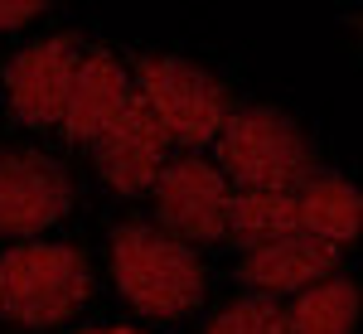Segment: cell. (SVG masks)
Wrapping results in <instances>:
<instances>
[{"label":"cell","instance_id":"obj_1","mask_svg":"<svg viewBox=\"0 0 363 334\" xmlns=\"http://www.w3.org/2000/svg\"><path fill=\"white\" fill-rule=\"evenodd\" d=\"M112 277L121 296L145 315H179L203 296V272L194 252L140 223L112 233Z\"/></svg>","mask_w":363,"mask_h":334},{"label":"cell","instance_id":"obj_2","mask_svg":"<svg viewBox=\"0 0 363 334\" xmlns=\"http://www.w3.org/2000/svg\"><path fill=\"white\" fill-rule=\"evenodd\" d=\"M92 272L73 247H15L0 257V315L20 325H58L87 301Z\"/></svg>","mask_w":363,"mask_h":334},{"label":"cell","instance_id":"obj_3","mask_svg":"<svg viewBox=\"0 0 363 334\" xmlns=\"http://www.w3.org/2000/svg\"><path fill=\"white\" fill-rule=\"evenodd\" d=\"M218 160L233 179L252 184L257 194H281L310 179V145L296 121L281 111H242L223 126Z\"/></svg>","mask_w":363,"mask_h":334},{"label":"cell","instance_id":"obj_4","mask_svg":"<svg viewBox=\"0 0 363 334\" xmlns=\"http://www.w3.org/2000/svg\"><path fill=\"white\" fill-rule=\"evenodd\" d=\"M140 87H145L150 111L160 116V126L174 140L203 145V140H213L223 131V87L194 63H184V58H145L140 63Z\"/></svg>","mask_w":363,"mask_h":334},{"label":"cell","instance_id":"obj_5","mask_svg":"<svg viewBox=\"0 0 363 334\" xmlns=\"http://www.w3.org/2000/svg\"><path fill=\"white\" fill-rule=\"evenodd\" d=\"M165 150H169V131L150 111V102L126 97L121 111L107 121V131L97 136V169L116 194H140V189H155Z\"/></svg>","mask_w":363,"mask_h":334},{"label":"cell","instance_id":"obj_6","mask_svg":"<svg viewBox=\"0 0 363 334\" xmlns=\"http://www.w3.org/2000/svg\"><path fill=\"white\" fill-rule=\"evenodd\" d=\"M68 174L44 155H0V233H39L68 213Z\"/></svg>","mask_w":363,"mask_h":334},{"label":"cell","instance_id":"obj_7","mask_svg":"<svg viewBox=\"0 0 363 334\" xmlns=\"http://www.w3.org/2000/svg\"><path fill=\"white\" fill-rule=\"evenodd\" d=\"M78 83V49L68 39H44L10 63V102L29 126H54L68 116Z\"/></svg>","mask_w":363,"mask_h":334},{"label":"cell","instance_id":"obj_8","mask_svg":"<svg viewBox=\"0 0 363 334\" xmlns=\"http://www.w3.org/2000/svg\"><path fill=\"white\" fill-rule=\"evenodd\" d=\"M155 199H160V223L179 238H223L228 233V189L218 169L203 160H179L155 179Z\"/></svg>","mask_w":363,"mask_h":334},{"label":"cell","instance_id":"obj_9","mask_svg":"<svg viewBox=\"0 0 363 334\" xmlns=\"http://www.w3.org/2000/svg\"><path fill=\"white\" fill-rule=\"evenodd\" d=\"M339 247L325 238H310V233H291L281 243H267L247 257V281L262 291H306L315 277L335 272Z\"/></svg>","mask_w":363,"mask_h":334},{"label":"cell","instance_id":"obj_10","mask_svg":"<svg viewBox=\"0 0 363 334\" xmlns=\"http://www.w3.org/2000/svg\"><path fill=\"white\" fill-rule=\"evenodd\" d=\"M126 97H131V92H126V73H121L107 54H87L83 63H78L73 102H68V116H63L68 136L73 140H97L107 131V121L121 111Z\"/></svg>","mask_w":363,"mask_h":334},{"label":"cell","instance_id":"obj_11","mask_svg":"<svg viewBox=\"0 0 363 334\" xmlns=\"http://www.w3.org/2000/svg\"><path fill=\"white\" fill-rule=\"evenodd\" d=\"M359 218H363V204L344 179L320 174V179L296 184V223H301V233L325 238V243H354Z\"/></svg>","mask_w":363,"mask_h":334},{"label":"cell","instance_id":"obj_12","mask_svg":"<svg viewBox=\"0 0 363 334\" xmlns=\"http://www.w3.org/2000/svg\"><path fill=\"white\" fill-rule=\"evenodd\" d=\"M228 228L252 252L301 233V223H296V189H281V194H257L252 189L242 199H228Z\"/></svg>","mask_w":363,"mask_h":334},{"label":"cell","instance_id":"obj_13","mask_svg":"<svg viewBox=\"0 0 363 334\" xmlns=\"http://www.w3.org/2000/svg\"><path fill=\"white\" fill-rule=\"evenodd\" d=\"M354 320H359V291L349 281H330L296 301V310L286 315V334H349Z\"/></svg>","mask_w":363,"mask_h":334},{"label":"cell","instance_id":"obj_14","mask_svg":"<svg viewBox=\"0 0 363 334\" xmlns=\"http://www.w3.org/2000/svg\"><path fill=\"white\" fill-rule=\"evenodd\" d=\"M208 334H286V310H277L272 301H242L218 315Z\"/></svg>","mask_w":363,"mask_h":334},{"label":"cell","instance_id":"obj_15","mask_svg":"<svg viewBox=\"0 0 363 334\" xmlns=\"http://www.w3.org/2000/svg\"><path fill=\"white\" fill-rule=\"evenodd\" d=\"M44 5L39 0H0V29H15V25H25V20H34Z\"/></svg>","mask_w":363,"mask_h":334},{"label":"cell","instance_id":"obj_16","mask_svg":"<svg viewBox=\"0 0 363 334\" xmlns=\"http://www.w3.org/2000/svg\"><path fill=\"white\" fill-rule=\"evenodd\" d=\"M87 334H140V330H87Z\"/></svg>","mask_w":363,"mask_h":334}]
</instances>
